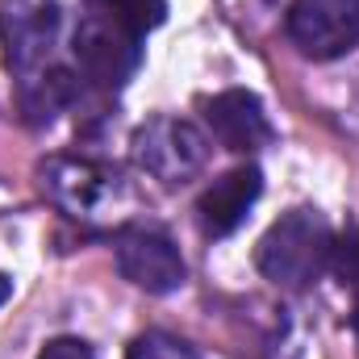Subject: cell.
<instances>
[{
	"instance_id": "obj_6",
	"label": "cell",
	"mask_w": 359,
	"mask_h": 359,
	"mask_svg": "<svg viewBox=\"0 0 359 359\" xmlns=\"http://www.w3.org/2000/svg\"><path fill=\"white\" fill-rule=\"evenodd\" d=\"M113 259L134 288H142L151 297H168V292L184 288V280H188V264H184L180 247L151 226H121L113 238Z\"/></svg>"
},
{
	"instance_id": "obj_7",
	"label": "cell",
	"mask_w": 359,
	"mask_h": 359,
	"mask_svg": "<svg viewBox=\"0 0 359 359\" xmlns=\"http://www.w3.org/2000/svg\"><path fill=\"white\" fill-rule=\"evenodd\" d=\"M284 29L301 55L343 59L359 46V0H292Z\"/></svg>"
},
{
	"instance_id": "obj_9",
	"label": "cell",
	"mask_w": 359,
	"mask_h": 359,
	"mask_svg": "<svg viewBox=\"0 0 359 359\" xmlns=\"http://www.w3.org/2000/svg\"><path fill=\"white\" fill-rule=\"evenodd\" d=\"M205 121L213 130V138L234 151V155H251L264 142H271V126L264 113V100L247 88H226L213 100H205Z\"/></svg>"
},
{
	"instance_id": "obj_10",
	"label": "cell",
	"mask_w": 359,
	"mask_h": 359,
	"mask_svg": "<svg viewBox=\"0 0 359 359\" xmlns=\"http://www.w3.org/2000/svg\"><path fill=\"white\" fill-rule=\"evenodd\" d=\"M126 359H201V355H196L192 343H184V339L168 334V330H147V334L134 339Z\"/></svg>"
},
{
	"instance_id": "obj_4",
	"label": "cell",
	"mask_w": 359,
	"mask_h": 359,
	"mask_svg": "<svg viewBox=\"0 0 359 359\" xmlns=\"http://www.w3.org/2000/svg\"><path fill=\"white\" fill-rule=\"evenodd\" d=\"M67 4L72 0H8L4 4L0 13L4 55H8V67L21 76V88H29L34 80H42L55 67L50 50L63 38Z\"/></svg>"
},
{
	"instance_id": "obj_5",
	"label": "cell",
	"mask_w": 359,
	"mask_h": 359,
	"mask_svg": "<svg viewBox=\"0 0 359 359\" xmlns=\"http://www.w3.org/2000/svg\"><path fill=\"white\" fill-rule=\"evenodd\" d=\"M134 163L159 184H188L209 163V138L184 117H151L134 130Z\"/></svg>"
},
{
	"instance_id": "obj_11",
	"label": "cell",
	"mask_w": 359,
	"mask_h": 359,
	"mask_svg": "<svg viewBox=\"0 0 359 359\" xmlns=\"http://www.w3.org/2000/svg\"><path fill=\"white\" fill-rule=\"evenodd\" d=\"M330 271H334V280L343 288L359 292V226L347 230L343 238H334V247H330Z\"/></svg>"
},
{
	"instance_id": "obj_14",
	"label": "cell",
	"mask_w": 359,
	"mask_h": 359,
	"mask_svg": "<svg viewBox=\"0 0 359 359\" xmlns=\"http://www.w3.org/2000/svg\"><path fill=\"white\" fill-rule=\"evenodd\" d=\"M351 334H355V347H359V292H355V309H351Z\"/></svg>"
},
{
	"instance_id": "obj_2",
	"label": "cell",
	"mask_w": 359,
	"mask_h": 359,
	"mask_svg": "<svg viewBox=\"0 0 359 359\" xmlns=\"http://www.w3.org/2000/svg\"><path fill=\"white\" fill-rule=\"evenodd\" d=\"M72 59H76V72L84 76V84L113 92L138 72L142 38L88 0L84 17L72 29Z\"/></svg>"
},
{
	"instance_id": "obj_1",
	"label": "cell",
	"mask_w": 359,
	"mask_h": 359,
	"mask_svg": "<svg viewBox=\"0 0 359 359\" xmlns=\"http://www.w3.org/2000/svg\"><path fill=\"white\" fill-rule=\"evenodd\" d=\"M330 247H334V234L318 209H288L259 238L255 264L280 288H309L330 268Z\"/></svg>"
},
{
	"instance_id": "obj_13",
	"label": "cell",
	"mask_w": 359,
	"mask_h": 359,
	"mask_svg": "<svg viewBox=\"0 0 359 359\" xmlns=\"http://www.w3.org/2000/svg\"><path fill=\"white\" fill-rule=\"evenodd\" d=\"M8 297H13V280H8V276H4V271H0V305H4V301H8Z\"/></svg>"
},
{
	"instance_id": "obj_8",
	"label": "cell",
	"mask_w": 359,
	"mask_h": 359,
	"mask_svg": "<svg viewBox=\"0 0 359 359\" xmlns=\"http://www.w3.org/2000/svg\"><path fill=\"white\" fill-rule=\"evenodd\" d=\"M264 196V172L255 163H243L226 176H217L196 201V217H201V230L209 238H226L234 234L247 213L255 209V201Z\"/></svg>"
},
{
	"instance_id": "obj_3",
	"label": "cell",
	"mask_w": 359,
	"mask_h": 359,
	"mask_svg": "<svg viewBox=\"0 0 359 359\" xmlns=\"http://www.w3.org/2000/svg\"><path fill=\"white\" fill-rule=\"evenodd\" d=\"M42 192L67 217H80V222L113 217L130 201V188H126L121 172H113L109 163L84 159V155H55V159H46L42 163Z\"/></svg>"
},
{
	"instance_id": "obj_12",
	"label": "cell",
	"mask_w": 359,
	"mask_h": 359,
	"mask_svg": "<svg viewBox=\"0 0 359 359\" xmlns=\"http://www.w3.org/2000/svg\"><path fill=\"white\" fill-rule=\"evenodd\" d=\"M38 359H96V351H92L84 339H50L38 351Z\"/></svg>"
}]
</instances>
